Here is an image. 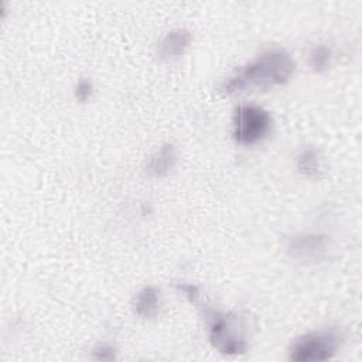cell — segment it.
<instances>
[{"label": "cell", "mask_w": 362, "mask_h": 362, "mask_svg": "<svg viewBox=\"0 0 362 362\" xmlns=\"http://www.w3.org/2000/svg\"><path fill=\"white\" fill-rule=\"evenodd\" d=\"M294 69L296 62L284 48H269L229 75L221 85V90L230 95L247 88L270 89L280 86L290 79Z\"/></svg>", "instance_id": "6da1fadb"}, {"label": "cell", "mask_w": 362, "mask_h": 362, "mask_svg": "<svg viewBox=\"0 0 362 362\" xmlns=\"http://www.w3.org/2000/svg\"><path fill=\"white\" fill-rule=\"evenodd\" d=\"M199 304L204 321L206 324V331L211 344L222 354L226 355H239L246 352L247 339L243 321L230 313L219 311L206 303L199 300L195 303Z\"/></svg>", "instance_id": "7a4b0ae2"}, {"label": "cell", "mask_w": 362, "mask_h": 362, "mask_svg": "<svg viewBox=\"0 0 362 362\" xmlns=\"http://www.w3.org/2000/svg\"><path fill=\"white\" fill-rule=\"evenodd\" d=\"M273 127L267 110L253 103H240L233 112L232 136L238 144L252 146L263 140Z\"/></svg>", "instance_id": "3957f363"}, {"label": "cell", "mask_w": 362, "mask_h": 362, "mask_svg": "<svg viewBox=\"0 0 362 362\" xmlns=\"http://www.w3.org/2000/svg\"><path fill=\"white\" fill-rule=\"evenodd\" d=\"M341 342V335L335 329H318L298 337L290 351L288 358L296 362H320L331 359Z\"/></svg>", "instance_id": "277c9868"}, {"label": "cell", "mask_w": 362, "mask_h": 362, "mask_svg": "<svg viewBox=\"0 0 362 362\" xmlns=\"http://www.w3.org/2000/svg\"><path fill=\"white\" fill-rule=\"evenodd\" d=\"M286 247L288 256L300 263H318L328 256L329 239L317 232L296 233L288 238Z\"/></svg>", "instance_id": "5b68a950"}, {"label": "cell", "mask_w": 362, "mask_h": 362, "mask_svg": "<svg viewBox=\"0 0 362 362\" xmlns=\"http://www.w3.org/2000/svg\"><path fill=\"white\" fill-rule=\"evenodd\" d=\"M192 35L185 28H177L167 33L157 44V55L163 59L175 58L184 54L189 47Z\"/></svg>", "instance_id": "8992f818"}, {"label": "cell", "mask_w": 362, "mask_h": 362, "mask_svg": "<svg viewBox=\"0 0 362 362\" xmlns=\"http://www.w3.org/2000/svg\"><path fill=\"white\" fill-rule=\"evenodd\" d=\"M175 163H177L175 147L171 143H164L148 158L146 171L153 177H164L174 168Z\"/></svg>", "instance_id": "52a82bcc"}, {"label": "cell", "mask_w": 362, "mask_h": 362, "mask_svg": "<svg viewBox=\"0 0 362 362\" xmlns=\"http://www.w3.org/2000/svg\"><path fill=\"white\" fill-rule=\"evenodd\" d=\"M160 290L156 286H144L134 297V313L141 318H153L158 313Z\"/></svg>", "instance_id": "ba28073f"}, {"label": "cell", "mask_w": 362, "mask_h": 362, "mask_svg": "<svg viewBox=\"0 0 362 362\" xmlns=\"http://www.w3.org/2000/svg\"><path fill=\"white\" fill-rule=\"evenodd\" d=\"M296 165L304 177L317 178L322 173V157L315 147L307 146L298 153Z\"/></svg>", "instance_id": "9c48e42d"}, {"label": "cell", "mask_w": 362, "mask_h": 362, "mask_svg": "<svg viewBox=\"0 0 362 362\" xmlns=\"http://www.w3.org/2000/svg\"><path fill=\"white\" fill-rule=\"evenodd\" d=\"M308 65L315 72H322L331 66L334 51L328 44H315L308 52Z\"/></svg>", "instance_id": "30bf717a"}, {"label": "cell", "mask_w": 362, "mask_h": 362, "mask_svg": "<svg viewBox=\"0 0 362 362\" xmlns=\"http://www.w3.org/2000/svg\"><path fill=\"white\" fill-rule=\"evenodd\" d=\"M92 93H93V85L89 79L86 78H81L75 88H74V95L76 98L78 102H88L90 98H92Z\"/></svg>", "instance_id": "8fae6325"}, {"label": "cell", "mask_w": 362, "mask_h": 362, "mask_svg": "<svg viewBox=\"0 0 362 362\" xmlns=\"http://www.w3.org/2000/svg\"><path fill=\"white\" fill-rule=\"evenodd\" d=\"M177 288L182 293V296H185L191 303H197L201 298V291L197 286L191 284V283H181L177 284Z\"/></svg>", "instance_id": "7c38bea8"}, {"label": "cell", "mask_w": 362, "mask_h": 362, "mask_svg": "<svg viewBox=\"0 0 362 362\" xmlns=\"http://www.w3.org/2000/svg\"><path fill=\"white\" fill-rule=\"evenodd\" d=\"M93 356L99 361H109L115 358V348L109 344H100L93 349Z\"/></svg>", "instance_id": "4fadbf2b"}]
</instances>
